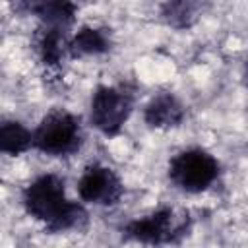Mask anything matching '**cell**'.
Instances as JSON below:
<instances>
[{
    "label": "cell",
    "instance_id": "cell-12",
    "mask_svg": "<svg viewBox=\"0 0 248 248\" xmlns=\"http://www.w3.org/2000/svg\"><path fill=\"white\" fill-rule=\"evenodd\" d=\"M33 147V132L21 122L4 120L0 126V149L10 155H19Z\"/></svg>",
    "mask_w": 248,
    "mask_h": 248
},
{
    "label": "cell",
    "instance_id": "cell-5",
    "mask_svg": "<svg viewBox=\"0 0 248 248\" xmlns=\"http://www.w3.org/2000/svg\"><path fill=\"white\" fill-rule=\"evenodd\" d=\"M188 231V213L178 215L174 209H157L145 217L134 219L124 227L126 236L147 242V244H161L172 242L178 236L186 234Z\"/></svg>",
    "mask_w": 248,
    "mask_h": 248
},
{
    "label": "cell",
    "instance_id": "cell-8",
    "mask_svg": "<svg viewBox=\"0 0 248 248\" xmlns=\"http://www.w3.org/2000/svg\"><path fill=\"white\" fill-rule=\"evenodd\" d=\"M76 4L72 0H37L33 14L41 19L45 27L54 29H66L76 19Z\"/></svg>",
    "mask_w": 248,
    "mask_h": 248
},
{
    "label": "cell",
    "instance_id": "cell-7",
    "mask_svg": "<svg viewBox=\"0 0 248 248\" xmlns=\"http://www.w3.org/2000/svg\"><path fill=\"white\" fill-rule=\"evenodd\" d=\"M143 118L151 128H174L184 118V105L170 93H159L145 105Z\"/></svg>",
    "mask_w": 248,
    "mask_h": 248
},
{
    "label": "cell",
    "instance_id": "cell-6",
    "mask_svg": "<svg viewBox=\"0 0 248 248\" xmlns=\"http://www.w3.org/2000/svg\"><path fill=\"white\" fill-rule=\"evenodd\" d=\"M78 194L81 202L95 205H112L122 198L124 186L112 169L95 163L81 172L78 180Z\"/></svg>",
    "mask_w": 248,
    "mask_h": 248
},
{
    "label": "cell",
    "instance_id": "cell-10",
    "mask_svg": "<svg viewBox=\"0 0 248 248\" xmlns=\"http://www.w3.org/2000/svg\"><path fill=\"white\" fill-rule=\"evenodd\" d=\"M110 48V37L105 29L97 27H81L70 39V54L72 56H93L103 54Z\"/></svg>",
    "mask_w": 248,
    "mask_h": 248
},
{
    "label": "cell",
    "instance_id": "cell-3",
    "mask_svg": "<svg viewBox=\"0 0 248 248\" xmlns=\"http://www.w3.org/2000/svg\"><path fill=\"white\" fill-rule=\"evenodd\" d=\"M219 176L217 159L203 149H186L174 155L169 163L170 182L190 194L207 190Z\"/></svg>",
    "mask_w": 248,
    "mask_h": 248
},
{
    "label": "cell",
    "instance_id": "cell-4",
    "mask_svg": "<svg viewBox=\"0 0 248 248\" xmlns=\"http://www.w3.org/2000/svg\"><path fill=\"white\" fill-rule=\"evenodd\" d=\"M132 107H134V95L126 87L101 85L97 87L91 99V124L99 132L107 136H114L130 118Z\"/></svg>",
    "mask_w": 248,
    "mask_h": 248
},
{
    "label": "cell",
    "instance_id": "cell-1",
    "mask_svg": "<svg viewBox=\"0 0 248 248\" xmlns=\"http://www.w3.org/2000/svg\"><path fill=\"white\" fill-rule=\"evenodd\" d=\"M23 205L31 217L45 223L52 232L79 229L87 221L83 205L68 200L64 180L58 174L35 178L23 192Z\"/></svg>",
    "mask_w": 248,
    "mask_h": 248
},
{
    "label": "cell",
    "instance_id": "cell-9",
    "mask_svg": "<svg viewBox=\"0 0 248 248\" xmlns=\"http://www.w3.org/2000/svg\"><path fill=\"white\" fill-rule=\"evenodd\" d=\"M37 54L43 64L46 66H56L66 52H70V41L66 39L62 29L54 27H45L41 29L37 41H35Z\"/></svg>",
    "mask_w": 248,
    "mask_h": 248
},
{
    "label": "cell",
    "instance_id": "cell-2",
    "mask_svg": "<svg viewBox=\"0 0 248 248\" xmlns=\"http://www.w3.org/2000/svg\"><path fill=\"white\" fill-rule=\"evenodd\" d=\"M81 145L79 118L68 110L48 112L33 132V147L46 155H70Z\"/></svg>",
    "mask_w": 248,
    "mask_h": 248
},
{
    "label": "cell",
    "instance_id": "cell-11",
    "mask_svg": "<svg viewBox=\"0 0 248 248\" xmlns=\"http://www.w3.org/2000/svg\"><path fill=\"white\" fill-rule=\"evenodd\" d=\"M163 19L174 29H186L194 25L202 14V0H165Z\"/></svg>",
    "mask_w": 248,
    "mask_h": 248
}]
</instances>
